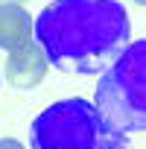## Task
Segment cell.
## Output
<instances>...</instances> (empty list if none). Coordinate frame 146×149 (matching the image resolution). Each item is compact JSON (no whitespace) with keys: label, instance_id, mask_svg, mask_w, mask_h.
<instances>
[{"label":"cell","instance_id":"obj_7","mask_svg":"<svg viewBox=\"0 0 146 149\" xmlns=\"http://www.w3.org/2000/svg\"><path fill=\"white\" fill-rule=\"evenodd\" d=\"M3 3H26V0H0V6Z\"/></svg>","mask_w":146,"mask_h":149},{"label":"cell","instance_id":"obj_6","mask_svg":"<svg viewBox=\"0 0 146 149\" xmlns=\"http://www.w3.org/2000/svg\"><path fill=\"white\" fill-rule=\"evenodd\" d=\"M0 149H26V146L15 137H0Z\"/></svg>","mask_w":146,"mask_h":149},{"label":"cell","instance_id":"obj_2","mask_svg":"<svg viewBox=\"0 0 146 149\" xmlns=\"http://www.w3.org/2000/svg\"><path fill=\"white\" fill-rule=\"evenodd\" d=\"M35 149H131L129 134L114 129L97 102L67 97L47 105L29 126Z\"/></svg>","mask_w":146,"mask_h":149},{"label":"cell","instance_id":"obj_4","mask_svg":"<svg viewBox=\"0 0 146 149\" xmlns=\"http://www.w3.org/2000/svg\"><path fill=\"white\" fill-rule=\"evenodd\" d=\"M47 70H50V61H47L41 44H38V41H26V44L9 50L3 76L9 79L12 88H18V91H32V88H38V85L47 79Z\"/></svg>","mask_w":146,"mask_h":149},{"label":"cell","instance_id":"obj_8","mask_svg":"<svg viewBox=\"0 0 146 149\" xmlns=\"http://www.w3.org/2000/svg\"><path fill=\"white\" fill-rule=\"evenodd\" d=\"M134 3H140V6H146V0H134Z\"/></svg>","mask_w":146,"mask_h":149},{"label":"cell","instance_id":"obj_5","mask_svg":"<svg viewBox=\"0 0 146 149\" xmlns=\"http://www.w3.org/2000/svg\"><path fill=\"white\" fill-rule=\"evenodd\" d=\"M32 15L21 3H3L0 6V50H15L26 41H32Z\"/></svg>","mask_w":146,"mask_h":149},{"label":"cell","instance_id":"obj_3","mask_svg":"<svg viewBox=\"0 0 146 149\" xmlns=\"http://www.w3.org/2000/svg\"><path fill=\"white\" fill-rule=\"evenodd\" d=\"M94 102L123 134L146 132V38L129 41L99 73Z\"/></svg>","mask_w":146,"mask_h":149},{"label":"cell","instance_id":"obj_9","mask_svg":"<svg viewBox=\"0 0 146 149\" xmlns=\"http://www.w3.org/2000/svg\"><path fill=\"white\" fill-rule=\"evenodd\" d=\"M0 79H3V76H0Z\"/></svg>","mask_w":146,"mask_h":149},{"label":"cell","instance_id":"obj_1","mask_svg":"<svg viewBox=\"0 0 146 149\" xmlns=\"http://www.w3.org/2000/svg\"><path fill=\"white\" fill-rule=\"evenodd\" d=\"M47 61L64 73L99 76L129 44V12L117 0H53L32 21Z\"/></svg>","mask_w":146,"mask_h":149}]
</instances>
